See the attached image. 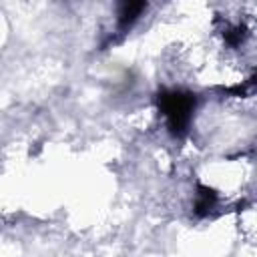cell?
Masks as SVG:
<instances>
[{"instance_id":"6da1fadb","label":"cell","mask_w":257,"mask_h":257,"mask_svg":"<svg viewBox=\"0 0 257 257\" xmlns=\"http://www.w3.org/2000/svg\"><path fill=\"white\" fill-rule=\"evenodd\" d=\"M159 108L175 137H183L191 124L195 110V96L183 90H169L159 96Z\"/></svg>"},{"instance_id":"7a4b0ae2","label":"cell","mask_w":257,"mask_h":257,"mask_svg":"<svg viewBox=\"0 0 257 257\" xmlns=\"http://www.w3.org/2000/svg\"><path fill=\"white\" fill-rule=\"evenodd\" d=\"M145 4L147 0H118V24L122 28L131 26L145 10Z\"/></svg>"},{"instance_id":"3957f363","label":"cell","mask_w":257,"mask_h":257,"mask_svg":"<svg viewBox=\"0 0 257 257\" xmlns=\"http://www.w3.org/2000/svg\"><path fill=\"white\" fill-rule=\"evenodd\" d=\"M215 193L211 189H199V197H197V203H195V209L199 215H207L213 207H215Z\"/></svg>"}]
</instances>
